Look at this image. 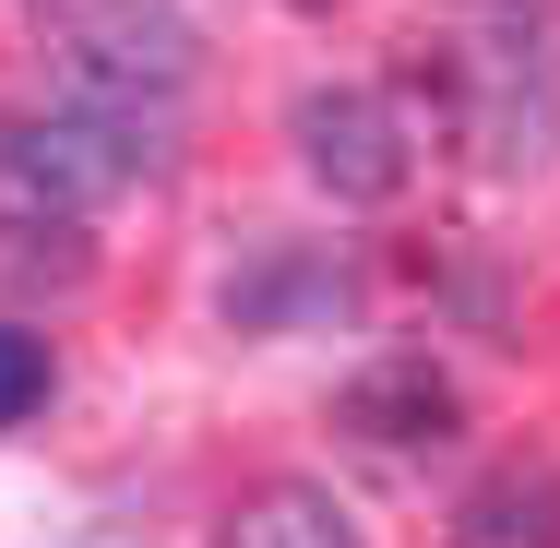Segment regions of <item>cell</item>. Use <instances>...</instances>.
Instances as JSON below:
<instances>
[{
	"instance_id": "6da1fadb",
	"label": "cell",
	"mask_w": 560,
	"mask_h": 548,
	"mask_svg": "<svg viewBox=\"0 0 560 548\" xmlns=\"http://www.w3.org/2000/svg\"><path fill=\"white\" fill-rule=\"evenodd\" d=\"M453 108L477 131L489 167H537L560 143V48H549V0H477V24L442 48Z\"/></svg>"
},
{
	"instance_id": "7a4b0ae2",
	"label": "cell",
	"mask_w": 560,
	"mask_h": 548,
	"mask_svg": "<svg viewBox=\"0 0 560 548\" xmlns=\"http://www.w3.org/2000/svg\"><path fill=\"white\" fill-rule=\"evenodd\" d=\"M143 119L119 108H48V119H12L0 131V191L24 215H84V203H119L143 179Z\"/></svg>"
},
{
	"instance_id": "3957f363",
	"label": "cell",
	"mask_w": 560,
	"mask_h": 548,
	"mask_svg": "<svg viewBox=\"0 0 560 548\" xmlns=\"http://www.w3.org/2000/svg\"><path fill=\"white\" fill-rule=\"evenodd\" d=\"M48 48L108 96H179L203 60V36L167 0H48Z\"/></svg>"
},
{
	"instance_id": "277c9868",
	"label": "cell",
	"mask_w": 560,
	"mask_h": 548,
	"mask_svg": "<svg viewBox=\"0 0 560 548\" xmlns=\"http://www.w3.org/2000/svg\"><path fill=\"white\" fill-rule=\"evenodd\" d=\"M299 155H311V179L335 191V203H394L406 191V131L382 96H358V84H323V96H299Z\"/></svg>"
},
{
	"instance_id": "5b68a950",
	"label": "cell",
	"mask_w": 560,
	"mask_h": 548,
	"mask_svg": "<svg viewBox=\"0 0 560 548\" xmlns=\"http://www.w3.org/2000/svg\"><path fill=\"white\" fill-rule=\"evenodd\" d=\"M453 548H560V465L513 453L453 501Z\"/></svg>"
},
{
	"instance_id": "8992f818",
	"label": "cell",
	"mask_w": 560,
	"mask_h": 548,
	"mask_svg": "<svg viewBox=\"0 0 560 548\" xmlns=\"http://www.w3.org/2000/svg\"><path fill=\"white\" fill-rule=\"evenodd\" d=\"M346 430H370V441H453V382L430 370V358H370L358 382H346Z\"/></svg>"
},
{
	"instance_id": "52a82bcc",
	"label": "cell",
	"mask_w": 560,
	"mask_h": 548,
	"mask_svg": "<svg viewBox=\"0 0 560 548\" xmlns=\"http://www.w3.org/2000/svg\"><path fill=\"white\" fill-rule=\"evenodd\" d=\"M215 548H358V525H346V501H323L311 477H275V489H250V501L226 513Z\"/></svg>"
},
{
	"instance_id": "ba28073f",
	"label": "cell",
	"mask_w": 560,
	"mask_h": 548,
	"mask_svg": "<svg viewBox=\"0 0 560 548\" xmlns=\"http://www.w3.org/2000/svg\"><path fill=\"white\" fill-rule=\"evenodd\" d=\"M36 406H48V334L0 323V430H24Z\"/></svg>"
},
{
	"instance_id": "9c48e42d",
	"label": "cell",
	"mask_w": 560,
	"mask_h": 548,
	"mask_svg": "<svg viewBox=\"0 0 560 548\" xmlns=\"http://www.w3.org/2000/svg\"><path fill=\"white\" fill-rule=\"evenodd\" d=\"M60 548H143V537H119V525H84V537H60Z\"/></svg>"
},
{
	"instance_id": "30bf717a",
	"label": "cell",
	"mask_w": 560,
	"mask_h": 548,
	"mask_svg": "<svg viewBox=\"0 0 560 548\" xmlns=\"http://www.w3.org/2000/svg\"><path fill=\"white\" fill-rule=\"evenodd\" d=\"M299 12H323V0H299Z\"/></svg>"
}]
</instances>
